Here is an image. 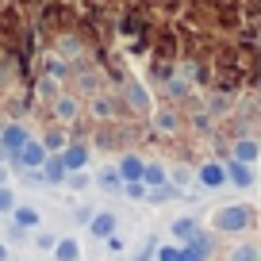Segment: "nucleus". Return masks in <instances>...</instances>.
I'll use <instances>...</instances> for the list:
<instances>
[{"label":"nucleus","instance_id":"obj_1","mask_svg":"<svg viewBox=\"0 0 261 261\" xmlns=\"http://www.w3.org/2000/svg\"><path fill=\"white\" fill-rule=\"evenodd\" d=\"M219 230H242L246 223H250V212L246 207H234V212H219Z\"/></svg>","mask_w":261,"mask_h":261},{"label":"nucleus","instance_id":"obj_2","mask_svg":"<svg viewBox=\"0 0 261 261\" xmlns=\"http://www.w3.org/2000/svg\"><path fill=\"white\" fill-rule=\"evenodd\" d=\"M23 142H27V135H23L19 127H8V130H4V146H8L12 154H19V146H23Z\"/></svg>","mask_w":261,"mask_h":261},{"label":"nucleus","instance_id":"obj_3","mask_svg":"<svg viewBox=\"0 0 261 261\" xmlns=\"http://www.w3.org/2000/svg\"><path fill=\"white\" fill-rule=\"evenodd\" d=\"M58 261H81L77 242H62V246H58Z\"/></svg>","mask_w":261,"mask_h":261},{"label":"nucleus","instance_id":"obj_4","mask_svg":"<svg viewBox=\"0 0 261 261\" xmlns=\"http://www.w3.org/2000/svg\"><path fill=\"white\" fill-rule=\"evenodd\" d=\"M19 154H23V162H27V165L42 162V146H35V142H23V146H19Z\"/></svg>","mask_w":261,"mask_h":261},{"label":"nucleus","instance_id":"obj_5","mask_svg":"<svg viewBox=\"0 0 261 261\" xmlns=\"http://www.w3.org/2000/svg\"><path fill=\"white\" fill-rule=\"evenodd\" d=\"M123 177H127V180L142 177V162H139V158H127V162H123Z\"/></svg>","mask_w":261,"mask_h":261},{"label":"nucleus","instance_id":"obj_6","mask_svg":"<svg viewBox=\"0 0 261 261\" xmlns=\"http://www.w3.org/2000/svg\"><path fill=\"white\" fill-rule=\"evenodd\" d=\"M112 227H115V219H112V215H100V219L92 223V230H96V234H112Z\"/></svg>","mask_w":261,"mask_h":261},{"label":"nucleus","instance_id":"obj_7","mask_svg":"<svg viewBox=\"0 0 261 261\" xmlns=\"http://www.w3.org/2000/svg\"><path fill=\"white\" fill-rule=\"evenodd\" d=\"M230 173H234V180H238V185H250V169H246V165H230Z\"/></svg>","mask_w":261,"mask_h":261},{"label":"nucleus","instance_id":"obj_8","mask_svg":"<svg viewBox=\"0 0 261 261\" xmlns=\"http://www.w3.org/2000/svg\"><path fill=\"white\" fill-rule=\"evenodd\" d=\"M62 173H65L62 162H50V165H46V180H62Z\"/></svg>","mask_w":261,"mask_h":261},{"label":"nucleus","instance_id":"obj_9","mask_svg":"<svg viewBox=\"0 0 261 261\" xmlns=\"http://www.w3.org/2000/svg\"><path fill=\"white\" fill-rule=\"evenodd\" d=\"M230 261H257V253H253V246H242V250H234Z\"/></svg>","mask_w":261,"mask_h":261},{"label":"nucleus","instance_id":"obj_10","mask_svg":"<svg viewBox=\"0 0 261 261\" xmlns=\"http://www.w3.org/2000/svg\"><path fill=\"white\" fill-rule=\"evenodd\" d=\"M180 261H204V246H192V250L180 253Z\"/></svg>","mask_w":261,"mask_h":261},{"label":"nucleus","instance_id":"obj_11","mask_svg":"<svg viewBox=\"0 0 261 261\" xmlns=\"http://www.w3.org/2000/svg\"><path fill=\"white\" fill-rule=\"evenodd\" d=\"M219 180H223V173L215 169V165H207L204 169V185H219Z\"/></svg>","mask_w":261,"mask_h":261},{"label":"nucleus","instance_id":"obj_12","mask_svg":"<svg viewBox=\"0 0 261 261\" xmlns=\"http://www.w3.org/2000/svg\"><path fill=\"white\" fill-rule=\"evenodd\" d=\"M85 162V150H69V154H65V165H81Z\"/></svg>","mask_w":261,"mask_h":261},{"label":"nucleus","instance_id":"obj_13","mask_svg":"<svg viewBox=\"0 0 261 261\" xmlns=\"http://www.w3.org/2000/svg\"><path fill=\"white\" fill-rule=\"evenodd\" d=\"M146 180H150V185H162V169H158V165H150V169H146Z\"/></svg>","mask_w":261,"mask_h":261},{"label":"nucleus","instance_id":"obj_14","mask_svg":"<svg viewBox=\"0 0 261 261\" xmlns=\"http://www.w3.org/2000/svg\"><path fill=\"white\" fill-rule=\"evenodd\" d=\"M58 115H73V100H62V104H58Z\"/></svg>","mask_w":261,"mask_h":261},{"label":"nucleus","instance_id":"obj_15","mask_svg":"<svg viewBox=\"0 0 261 261\" xmlns=\"http://www.w3.org/2000/svg\"><path fill=\"white\" fill-rule=\"evenodd\" d=\"M177 234H185V238H188V234H192V223H188V219H180V223H177Z\"/></svg>","mask_w":261,"mask_h":261},{"label":"nucleus","instance_id":"obj_16","mask_svg":"<svg viewBox=\"0 0 261 261\" xmlns=\"http://www.w3.org/2000/svg\"><path fill=\"white\" fill-rule=\"evenodd\" d=\"M8 207H12V196H8V192H0V212H8Z\"/></svg>","mask_w":261,"mask_h":261},{"label":"nucleus","instance_id":"obj_17","mask_svg":"<svg viewBox=\"0 0 261 261\" xmlns=\"http://www.w3.org/2000/svg\"><path fill=\"white\" fill-rule=\"evenodd\" d=\"M162 261H180V253L177 250H162Z\"/></svg>","mask_w":261,"mask_h":261},{"label":"nucleus","instance_id":"obj_18","mask_svg":"<svg viewBox=\"0 0 261 261\" xmlns=\"http://www.w3.org/2000/svg\"><path fill=\"white\" fill-rule=\"evenodd\" d=\"M0 261H4V246H0Z\"/></svg>","mask_w":261,"mask_h":261},{"label":"nucleus","instance_id":"obj_19","mask_svg":"<svg viewBox=\"0 0 261 261\" xmlns=\"http://www.w3.org/2000/svg\"><path fill=\"white\" fill-rule=\"evenodd\" d=\"M0 180H4V169H0Z\"/></svg>","mask_w":261,"mask_h":261}]
</instances>
